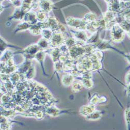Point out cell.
Here are the masks:
<instances>
[{
	"mask_svg": "<svg viewBox=\"0 0 130 130\" xmlns=\"http://www.w3.org/2000/svg\"><path fill=\"white\" fill-rule=\"evenodd\" d=\"M125 31L118 24H114L111 28V37L112 40L119 42L123 40L125 36Z\"/></svg>",
	"mask_w": 130,
	"mask_h": 130,
	"instance_id": "obj_1",
	"label": "cell"
},
{
	"mask_svg": "<svg viewBox=\"0 0 130 130\" xmlns=\"http://www.w3.org/2000/svg\"><path fill=\"white\" fill-rule=\"evenodd\" d=\"M67 23L72 27H74L79 29L80 30H84L86 28L89 23L85 20L77 19V18H70L67 20Z\"/></svg>",
	"mask_w": 130,
	"mask_h": 130,
	"instance_id": "obj_2",
	"label": "cell"
},
{
	"mask_svg": "<svg viewBox=\"0 0 130 130\" xmlns=\"http://www.w3.org/2000/svg\"><path fill=\"white\" fill-rule=\"evenodd\" d=\"M96 110L95 105L90 103L88 105L82 106L80 109V113L81 115L85 117Z\"/></svg>",
	"mask_w": 130,
	"mask_h": 130,
	"instance_id": "obj_3",
	"label": "cell"
},
{
	"mask_svg": "<svg viewBox=\"0 0 130 130\" xmlns=\"http://www.w3.org/2000/svg\"><path fill=\"white\" fill-rule=\"evenodd\" d=\"M74 81V77L71 74H66L62 77L61 82L64 86H69L72 85Z\"/></svg>",
	"mask_w": 130,
	"mask_h": 130,
	"instance_id": "obj_4",
	"label": "cell"
},
{
	"mask_svg": "<svg viewBox=\"0 0 130 130\" xmlns=\"http://www.w3.org/2000/svg\"><path fill=\"white\" fill-rule=\"evenodd\" d=\"M102 117V113L101 111L95 110L94 111L85 117L86 120L89 121H97L100 120Z\"/></svg>",
	"mask_w": 130,
	"mask_h": 130,
	"instance_id": "obj_5",
	"label": "cell"
},
{
	"mask_svg": "<svg viewBox=\"0 0 130 130\" xmlns=\"http://www.w3.org/2000/svg\"><path fill=\"white\" fill-rule=\"evenodd\" d=\"M84 86L80 80L74 81L71 85V90L75 93H78L82 90Z\"/></svg>",
	"mask_w": 130,
	"mask_h": 130,
	"instance_id": "obj_6",
	"label": "cell"
},
{
	"mask_svg": "<svg viewBox=\"0 0 130 130\" xmlns=\"http://www.w3.org/2000/svg\"><path fill=\"white\" fill-rule=\"evenodd\" d=\"M74 34L75 38H77L81 42H87L88 40V36L85 32L82 30L75 32Z\"/></svg>",
	"mask_w": 130,
	"mask_h": 130,
	"instance_id": "obj_7",
	"label": "cell"
},
{
	"mask_svg": "<svg viewBox=\"0 0 130 130\" xmlns=\"http://www.w3.org/2000/svg\"><path fill=\"white\" fill-rule=\"evenodd\" d=\"M81 81L83 84L84 88L87 89H91L93 86V82L92 79L86 78H81Z\"/></svg>",
	"mask_w": 130,
	"mask_h": 130,
	"instance_id": "obj_8",
	"label": "cell"
},
{
	"mask_svg": "<svg viewBox=\"0 0 130 130\" xmlns=\"http://www.w3.org/2000/svg\"><path fill=\"white\" fill-rule=\"evenodd\" d=\"M35 74V67L34 66H31L25 74V79L31 80L34 78Z\"/></svg>",
	"mask_w": 130,
	"mask_h": 130,
	"instance_id": "obj_9",
	"label": "cell"
},
{
	"mask_svg": "<svg viewBox=\"0 0 130 130\" xmlns=\"http://www.w3.org/2000/svg\"><path fill=\"white\" fill-rule=\"evenodd\" d=\"M124 118L126 127L127 129H130V108H126L124 111Z\"/></svg>",
	"mask_w": 130,
	"mask_h": 130,
	"instance_id": "obj_10",
	"label": "cell"
},
{
	"mask_svg": "<svg viewBox=\"0 0 130 130\" xmlns=\"http://www.w3.org/2000/svg\"><path fill=\"white\" fill-rule=\"evenodd\" d=\"M59 112V110L55 107L52 106L47 108L46 109V113L53 117L57 116L58 115Z\"/></svg>",
	"mask_w": 130,
	"mask_h": 130,
	"instance_id": "obj_11",
	"label": "cell"
},
{
	"mask_svg": "<svg viewBox=\"0 0 130 130\" xmlns=\"http://www.w3.org/2000/svg\"><path fill=\"white\" fill-rule=\"evenodd\" d=\"M96 16L93 13H89L87 14L84 18V20L86 21H87L88 23H90L96 20Z\"/></svg>",
	"mask_w": 130,
	"mask_h": 130,
	"instance_id": "obj_12",
	"label": "cell"
},
{
	"mask_svg": "<svg viewBox=\"0 0 130 130\" xmlns=\"http://www.w3.org/2000/svg\"><path fill=\"white\" fill-rule=\"evenodd\" d=\"M61 37L59 35H54L53 37L52 43L54 45H57L61 42Z\"/></svg>",
	"mask_w": 130,
	"mask_h": 130,
	"instance_id": "obj_13",
	"label": "cell"
},
{
	"mask_svg": "<svg viewBox=\"0 0 130 130\" xmlns=\"http://www.w3.org/2000/svg\"><path fill=\"white\" fill-rule=\"evenodd\" d=\"M41 33L42 36L45 39H50L52 37V31L48 29H43L42 30Z\"/></svg>",
	"mask_w": 130,
	"mask_h": 130,
	"instance_id": "obj_14",
	"label": "cell"
},
{
	"mask_svg": "<svg viewBox=\"0 0 130 130\" xmlns=\"http://www.w3.org/2000/svg\"><path fill=\"white\" fill-rule=\"evenodd\" d=\"M44 56H45V53L43 52L40 51V52H38L36 54L35 57L37 60H38V61L40 62H42V61H43V59H44Z\"/></svg>",
	"mask_w": 130,
	"mask_h": 130,
	"instance_id": "obj_15",
	"label": "cell"
},
{
	"mask_svg": "<svg viewBox=\"0 0 130 130\" xmlns=\"http://www.w3.org/2000/svg\"><path fill=\"white\" fill-rule=\"evenodd\" d=\"M55 68L57 71L59 72L63 71V63L60 60L55 62Z\"/></svg>",
	"mask_w": 130,
	"mask_h": 130,
	"instance_id": "obj_16",
	"label": "cell"
},
{
	"mask_svg": "<svg viewBox=\"0 0 130 130\" xmlns=\"http://www.w3.org/2000/svg\"><path fill=\"white\" fill-rule=\"evenodd\" d=\"M31 27V25L28 24L27 23H21L19 24L17 27V29L18 31L19 30H27V29H28Z\"/></svg>",
	"mask_w": 130,
	"mask_h": 130,
	"instance_id": "obj_17",
	"label": "cell"
},
{
	"mask_svg": "<svg viewBox=\"0 0 130 130\" xmlns=\"http://www.w3.org/2000/svg\"><path fill=\"white\" fill-rule=\"evenodd\" d=\"M38 45L40 48H44L47 47L48 42L45 39H42L38 42Z\"/></svg>",
	"mask_w": 130,
	"mask_h": 130,
	"instance_id": "obj_18",
	"label": "cell"
},
{
	"mask_svg": "<svg viewBox=\"0 0 130 130\" xmlns=\"http://www.w3.org/2000/svg\"><path fill=\"white\" fill-rule=\"evenodd\" d=\"M100 99L99 98L98 96H97L96 95H95L94 97H92V99L91 100L90 103L94 104V105H96V104L100 103Z\"/></svg>",
	"mask_w": 130,
	"mask_h": 130,
	"instance_id": "obj_19",
	"label": "cell"
},
{
	"mask_svg": "<svg viewBox=\"0 0 130 130\" xmlns=\"http://www.w3.org/2000/svg\"><path fill=\"white\" fill-rule=\"evenodd\" d=\"M125 81L126 85L130 84V70L128 71L125 74Z\"/></svg>",
	"mask_w": 130,
	"mask_h": 130,
	"instance_id": "obj_20",
	"label": "cell"
},
{
	"mask_svg": "<svg viewBox=\"0 0 130 130\" xmlns=\"http://www.w3.org/2000/svg\"><path fill=\"white\" fill-rule=\"evenodd\" d=\"M126 94L127 97H130V84L126 85Z\"/></svg>",
	"mask_w": 130,
	"mask_h": 130,
	"instance_id": "obj_21",
	"label": "cell"
},
{
	"mask_svg": "<svg viewBox=\"0 0 130 130\" xmlns=\"http://www.w3.org/2000/svg\"><path fill=\"white\" fill-rule=\"evenodd\" d=\"M124 56L126 58V59L127 60V61L129 62V63H130V53L126 54Z\"/></svg>",
	"mask_w": 130,
	"mask_h": 130,
	"instance_id": "obj_22",
	"label": "cell"
},
{
	"mask_svg": "<svg viewBox=\"0 0 130 130\" xmlns=\"http://www.w3.org/2000/svg\"><path fill=\"white\" fill-rule=\"evenodd\" d=\"M127 34L128 36L129 37V38H130V30H129L128 32H127Z\"/></svg>",
	"mask_w": 130,
	"mask_h": 130,
	"instance_id": "obj_23",
	"label": "cell"
}]
</instances>
